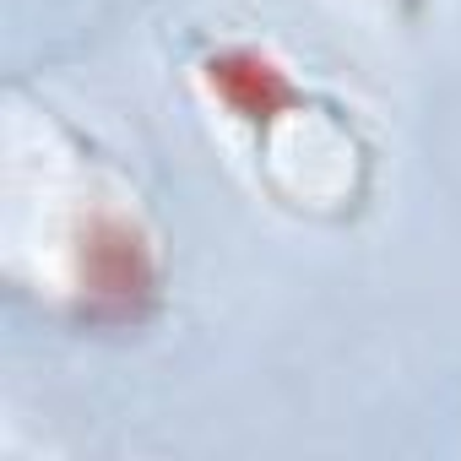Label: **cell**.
<instances>
[{
	"label": "cell",
	"instance_id": "6da1fadb",
	"mask_svg": "<svg viewBox=\"0 0 461 461\" xmlns=\"http://www.w3.org/2000/svg\"><path fill=\"white\" fill-rule=\"evenodd\" d=\"M71 245L77 294L93 321H136L158 299V250L141 234V222L120 206L87 212Z\"/></svg>",
	"mask_w": 461,
	"mask_h": 461
},
{
	"label": "cell",
	"instance_id": "7a4b0ae2",
	"mask_svg": "<svg viewBox=\"0 0 461 461\" xmlns=\"http://www.w3.org/2000/svg\"><path fill=\"white\" fill-rule=\"evenodd\" d=\"M195 82L206 87V98L256 136H267L277 120H288L304 104V87L294 82V71L261 50V44H217L195 60Z\"/></svg>",
	"mask_w": 461,
	"mask_h": 461
}]
</instances>
